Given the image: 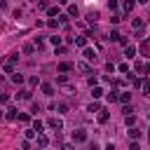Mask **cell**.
<instances>
[{
	"mask_svg": "<svg viewBox=\"0 0 150 150\" xmlns=\"http://www.w3.org/2000/svg\"><path fill=\"white\" fill-rule=\"evenodd\" d=\"M70 68H73L70 63H59V70H61V73H66V70H70Z\"/></svg>",
	"mask_w": 150,
	"mask_h": 150,
	"instance_id": "cell-17",
	"label": "cell"
},
{
	"mask_svg": "<svg viewBox=\"0 0 150 150\" xmlns=\"http://www.w3.org/2000/svg\"><path fill=\"white\" fill-rule=\"evenodd\" d=\"M75 45H77V47H84V45H87V38H82V35L75 38Z\"/></svg>",
	"mask_w": 150,
	"mask_h": 150,
	"instance_id": "cell-15",
	"label": "cell"
},
{
	"mask_svg": "<svg viewBox=\"0 0 150 150\" xmlns=\"http://www.w3.org/2000/svg\"><path fill=\"white\" fill-rule=\"evenodd\" d=\"M87 19H89V23H94V21L98 19V12H89V14H87Z\"/></svg>",
	"mask_w": 150,
	"mask_h": 150,
	"instance_id": "cell-14",
	"label": "cell"
},
{
	"mask_svg": "<svg viewBox=\"0 0 150 150\" xmlns=\"http://www.w3.org/2000/svg\"><path fill=\"white\" fill-rule=\"evenodd\" d=\"M12 82H14V84H21V82H23V75L14 73V75H12Z\"/></svg>",
	"mask_w": 150,
	"mask_h": 150,
	"instance_id": "cell-12",
	"label": "cell"
},
{
	"mask_svg": "<svg viewBox=\"0 0 150 150\" xmlns=\"http://www.w3.org/2000/svg\"><path fill=\"white\" fill-rule=\"evenodd\" d=\"M68 14H70V16H77V7L70 5V7H68Z\"/></svg>",
	"mask_w": 150,
	"mask_h": 150,
	"instance_id": "cell-19",
	"label": "cell"
},
{
	"mask_svg": "<svg viewBox=\"0 0 150 150\" xmlns=\"http://www.w3.org/2000/svg\"><path fill=\"white\" fill-rule=\"evenodd\" d=\"M77 68H80V70H82L84 75H91V68H89L87 63H77Z\"/></svg>",
	"mask_w": 150,
	"mask_h": 150,
	"instance_id": "cell-9",
	"label": "cell"
},
{
	"mask_svg": "<svg viewBox=\"0 0 150 150\" xmlns=\"http://www.w3.org/2000/svg\"><path fill=\"white\" fill-rule=\"evenodd\" d=\"M47 143H49V141H47V136H38V145H42V148H45Z\"/></svg>",
	"mask_w": 150,
	"mask_h": 150,
	"instance_id": "cell-18",
	"label": "cell"
},
{
	"mask_svg": "<svg viewBox=\"0 0 150 150\" xmlns=\"http://www.w3.org/2000/svg\"><path fill=\"white\" fill-rule=\"evenodd\" d=\"M91 87H94V84H91ZM101 94H103V89H101V87H94V91H91V96H94V98H98Z\"/></svg>",
	"mask_w": 150,
	"mask_h": 150,
	"instance_id": "cell-16",
	"label": "cell"
},
{
	"mask_svg": "<svg viewBox=\"0 0 150 150\" xmlns=\"http://www.w3.org/2000/svg\"><path fill=\"white\" fill-rule=\"evenodd\" d=\"M33 129H35V131L40 134V131H42V122H40V120H35V124H33Z\"/></svg>",
	"mask_w": 150,
	"mask_h": 150,
	"instance_id": "cell-20",
	"label": "cell"
},
{
	"mask_svg": "<svg viewBox=\"0 0 150 150\" xmlns=\"http://www.w3.org/2000/svg\"><path fill=\"white\" fill-rule=\"evenodd\" d=\"M117 98H120L122 103H129V101H131V94H129V91H122V94H120Z\"/></svg>",
	"mask_w": 150,
	"mask_h": 150,
	"instance_id": "cell-7",
	"label": "cell"
},
{
	"mask_svg": "<svg viewBox=\"0 0 150 150\" xmlns=\"http://www.w3.org/2000/svg\"><path fill=\"white\" fill-rule=\"evenodd\" d=\"M134 122H136V120H134V115H131V112H129V115H127V124H129V127H131V124H134Z\"/></svg>",
	"mask_w": 150,
	"mask_h": 150,
	"instance_id": "cell-26",
	"label": "cell"
},
{
	"mask_svg": "<svg viewBox=\"0 0 150 150\" xmlns=\"http://www.w3.org/2000/svg\"><path fill=\"white\" fill-rule=\"evenodd\" d=\"M98 108H101V105H98V103H96V101H94V103H91V105H89V112H96V110H98Z\"/></svg>",
	"mask_w": 150,
	"mask_h": 150,
	"instance_id": "cell-24",
	"label": "cell"
},
{
	"mask_svg": "<svg viewBox=\"0 0 150 150\" xmlns=\"http://www.w3.org/2000/svg\"><path fill=\"white\" fill-rule=\"evenodd\" d=\"M124 56L134 59V56H136V47H124Z\"/></svg>",
	"mask_w": 150,
	"mask_h": 150,
	"instance_id": "cell-6",
	"label": "cell"
},
{
	"mask_svg": "<svg viewBox=\"0 0 150 150\" xmlns=\"http://www.w3.org/2000/svg\"><path fill=\"white\" fill-rule=\"evenodd\" d=\"M138 2H148V0H138Z\"/></svg>",
	"mask_w": 150,
	"mask_h": 150,
	"instance_id": "cell-29",
	"label": "cell"
},
{
	"mask_svg": "<svg viewBox=\"0 0 150 150\" xmlns=\"http://www.w3.org/2000/svg\"><path fill=\"white\" fill-rule=\"evenodd\" d=\"M7 101H9V96L7 94H0V103H7Z\"/></svg>",
	"mask_w": 150,
	"mask_h": 150,
	"instance_id": "cell-28",
	"label": "cell"
},
{
	"mask_svg": "<svg viewBox=\"0 0 150 150\" xmlns=\"http://www.w3.org/2000/svg\"><path fill=\"white\" fill-rule=\"evenodd\" d=\"M138 136H141L138 129H131V131H129V138H138Z\"/></svg>",
	"mask_w": 150,
	"mask_h": 150,
	"instance_id": "cell-21",
	"label": "cell"
},
{
	"mask_svg": "<svg viewBox=\"0 0 150 150\" xmlns=\"http://www.w3.org/2000/svg\"><path fill=\"white\" fill-rule=\"evenodd\" d=\"M108 101H117V91H115V89L108 94Z\"/></svg>",
	"mask_w": 150,
	"mask_h": 150,
	"instance_id": "cell-23",
	"label": "cell"
},
{
	"mask_svg": "<svg viewBox=\"0 0 150 150\" xmlns=\"http://www.w3.org/2000/svg\"><path fill=\"white\" fill-rule=\"evenodd\" d=\"M84 59L87 61H96V52L94 49H84Z\"/></svg>",
	"mask_w": 150,
	"mask_h": 150,
	"instance_id": "cell-5",
	"label": "cell"
},
{
	"mask_svg": "<svg viewBox=\"0 0 150 150\" xmlns=\"http://www.w3.org/2000/svg\"><path fill=\"white\" fill-rule=\"evenodd\" d=\"M141 54H143V56H148V54H150V45H148V40H143V42H141Z\"/></svg>",
	"mask_w": 150,
	"mask_h": 150,
	"instance_id": "cell-4",
	"label": "cell"
},
{
	"mask_svg": "<svg viewBox=\"0 0 150 150\" xmlns=\"http://www.w3.org/2000/svg\"><path fill=\"white\" fill-rule=\"evenodd\" d=\"M134 9V0H124V14H129Z\"/></svg>",
	"mask_w": 150,
	"mask_h": 150,
	"instance_id": "cell-8",
	"label": "cell"
},
{
	"mask_svg": "<svg viewBox=\"0 0 150 150\" xmlns=\"http://www.w3.org/2000/svg\"><path fill=\"white\" fill-rule=\"evenodd\" d=\"M47 124H49L52 129H56V131H61V129H63V122H61V120H56V117H49V120H47Z\"/></svg>",
	"mask_w": 150,
	"mask_h": 150,
	"instance_id": "cell-2",
	"label": "cell"
},
{
	"mask_svg": "<svg viewBox=\"0 0 150 150\" xmlns=\"http://www.w3.org/2000/svg\"><path fill=\"white\" fill-rule=\"evenodd\" d=\"M108 7H110V9H117V0H110V2H108Z\"/></svg>",
	"mask_w": 150,
	"mask_h": 150,
	"instance_id": "cell-27",
	"label": "cell"
},
{
	"mask_svg": "<svg viewBox=\"0 0 150 150\" xmlns=\"http://www.w3.org/2000/svg\"><path fill=\"white\" fill-rule=\"evenodd\" d=\"M42 91H45L47 96H52V94H54V87H52V84H42Z\"/></svg>",
	"mask_w": 150,
	"mask_h": 150,
	"instance_id": "cell-13",
	"label": "cell"
},
{
	"mask_svg": "<svg viewBox=\"0 0 150 150\" xmlns=\"http://www.w3.org/2000/svg\"><path fill=\"white\" fill-rule=\"evenodd\" d=\"M110 40H115V42H117V40H120V33H117V30H112V33H110Z\"/></svg>",
	"mask_w": 150,
	"mask_h": 150,
	"instance_id": "cell-25",
	"label": "cell"
},
{
	"mask_svg": "<svg viewBox=\"0 0 150 150\" xmlns=\"http://www.w3.org/2000/svg\"><path fill=\"white\" fill-rule=\"evenodd\" d=\"M16 115H19L16 108H9V110H7V120H16Z\"/></svg>",
	"mask_w": 150,
	"mask_h": 150,
	"instance_id": "cell-10",
	"label": "cell"
},
{
	"mask_svg": "<svg viewBox=\"0 0 150 150\" xmlns=\"http://www.w3.org/2000/svg\"><path fill=\"white\" fill-rule=\"evenodd\" d=\"M108 117H110V115H108L105 110H101V108H98V122H108Z\"/></svg>",
	"mask_w": 150,
	"mask_h": 150,
	"instance_id": "cell-11",
	"label": "cell"
},
{
	"mask_svg": "<svg viewBox=\"0 0 150 150\" xmlns=\"http://www.w3.org/2000/svg\"><path fill=\"white\" fill-rule=\"evenodd\" d=\"M47 14H49V16H56V14H59V9H56V7H49V9H47Z\"/></svg>",
	"mask_w": 150,
	"mask_h": 150,
	"instance_id": "cell-22",
	"label": "cell"
},
{
	"mask_svg": "<svg viewBox=\"0 0 150 150\" xmlns=\"http://www.w3.org/2000/svg\"><path fill=\"white\" fill-rule=\"evenodd\" d=\"M0 120H2V110H0Z\"/></svg>",
	"mask_w": 150,
	"mask_h": 150,
	"instance_id": "cell-30",
	"label": "cell"
},
{
	"mask_svg": "<svg viewBox=\"0 0 150 150\" xmlns=\"http://www.w3.org/2000/svg\"><path fill=\"white\" fill-rule=\"evenodd\" d=\"M73 141H75V143H84V141H87V131H82V129L75 131V134H73Z\"/></svg>",
	"mask_w": 150,
	"mask_h": 150,
	"instance_id": "cell-3",
	"label": "cell"
},
{
	"mask_svg": "<svg viewBox=\"0 0 150 150\" xmlns=\"http://www.w3.org/2000/svg\"><path fill=\"white\" fill-rule=\"evenodd\" d=\"M16 61H19V54H12V56L7 59V63H5V70H7V73H12V70H14V63H16Z\"/></svg>",
	"mask_w": 150,
	"mask_h": 150,
	"instance_id": "cell-1",
	"label": "cell"
}]
</instances>
